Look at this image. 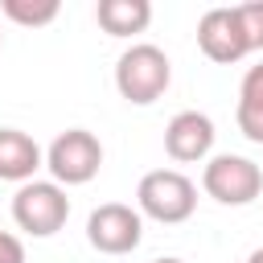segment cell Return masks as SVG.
<instances>
[{"mask_svg": "<svg viewBox=\"0 0 263 263\" xmlns=\"http://www.w3.org/2000/svg\"><path fill=\"white\" fill-rule=\"evenodd\" d=\"M168 82H173V62H168V53L160 45L140 41V45L123 49L119 62H115V90L136 107L156 103L168 90Z\"/></svg>", "mask_w": 263, "mask_h": 263, "instance_id": "6da1fadb", "label": "cell"}, {"mask_svg": "<svg viewBox=\"0 0 263 263\" xmlns=\"http://www.w3.org/2000/svg\"><path fill=\"white\" fill-rule=\"evenodd\" d=\"M136 205H140V218L177 226V222L193 218V210H197V185L185 173H177V168H152V173L140 177Z\"/></svg>", "mask_w": 263, "mask_h": 263, "instance_id": "7a4b0ae2", "label": "cell"}, {"mask_svg": "<svg viewBox=\"0 0 263 263\" xmlns=\"http://www.w3.org/2000/svg\"><path fill=\"white\" fill-rule=\"evenodd\" d=\"M66 218H70V197L53 181H25L12 197V222L33 238L58 234L66 226Z\"/></svg>", "mask_w": 263, "mask_h": 263, "instance_id": "3957f363", "label": "cell"}, {"mask_svg": "<svg viewBox=\"0 0 263 263\" xmlns=\"http://www.w3.org/2000/svg\"><path fill=\"white\" fill-rule=\"evenodd\" d=\"M45 168L53 173V185H86V181H95L99 177V168H103V144H99V136L95 132H86V127H70V132H62L53 144H49V152H45Z\"/></svg>", "mask_w": 263, "mask_h": 263, "instance_id": "277c9868", "label": "cell"}, {"mask_svg": "<svg viewBox=\"0 0 263 263\" xmlns=\"http://www.w3.org/2000/svg\"><path fill=\"white\" fill-rule=\"evenodd\" d=\"M201 189L218 201V205H251L263 193V168L247 156L222 152L201 168Z\"/></svg>", "mask_w": 263, "mask_h": 263, "instance_id": "5b68a950", "label": "cell"}, {"mask_svg": "<svg viewBox=\"0 0 263 263\" xmlns=\"http://www.w3.org/2000/svg\"><path fill=\"white\" fill-rule=\"evenodd\" d=\"M140 238H144V218L123 201H107L86 218V242L99 255H127L140 247Z\"/></svg>", "mask_w": 263, "mask_h": 263, "instance_id": "8992f818", "label": "cell"}, {"mask_svg": "<svg viewBox=\"0 0 263 263\" xmlns=\"http://www.w3.org/2000/svg\"><path fill=\"white\" fill-rule=\"evenodd\" d=\"M197 45H201V53H205L210 62H218V66H234V62H242V58L251 53L247 33H242L234 8H210V12L197 21Z\"/></svg>", "mask_w": 263, "mask_h": 263, "instance_id": "52a82bcc", "label": "cell"}, {"mask_svg": "<svg viewBox=\"0 0 263 263\" xmlns=\"http://www.w3.org/2000/svg\"><path fill=\"white\" fill-rule=\"evenodd\" d=\"M214 148V119L201 111H177L164 127V152L177 164H197Z\"/></svg>", "mask_w": 263, "mask_h": 263, "instance_id": "ba28073f", "label": "cell"}, {"mask_svg": "<svg viewBox=\"0 0 263 263\" xmlns=\"http://www.w3.org/2000/svg\"><path fill=\"white\" fill-rule=\"evenodd\" d=\"M41 168V148L21 127H0V181H33Z\"/></svg>", "mask_w": 263, "mask_h": 263, "instance_id": "9c48e42d", "label": "cell"}, {"mask_svg": "<svg viewBox=\"0 0 263 263\" xmlns=\"http://www.w3.org/2000/svg\"><path fill=\"white\" fill-rule=\"evenodd\" d=\"M95 21L107 37H136L148 29L152 21V4L148 0H99Z\"/></svg>", "mask_w": 263, "mask_h": 263, "instance_id": "30bf717a", "label": "cell"}, {"mask_svg": "<svg viewBox=\"0 0 263 263\" xmlns=\"http://www.w3.org/2000/svg\"><path fill=\"white\" fill-rule=\"evenodd\" d=\"M234 119H238V132H242L251 144H263V62L242 74Z\"/></svg>", "mask_w": 263, "mask_h": 263, "instance_id": "8fae6325", "label": "cell"}, {"mask_svg": "<svg viewBox=\"0 0 263 263\" xmlns=\"http://www.w3.org/2000/svg\"><path fill=\"white\" fill-rule=\"evenodd\" d=\"M58 0H4L0 12L12 21V25H25V29H37V25H49L58 16Z\"/></svg>", "mask_w": 263, "mask_h": 263, "instance_id": "7c38bea8", "label": "cell"}, {"mask_svg": "<svg viewBox=\"0 0 263 263\" xmlns=\"http://www.w3.org/2000/svg\"><path fill=\"white\" fill-rule=\"evenodd\" d=\"M238 12V25L247 33V45L251 49H263V0H247V4H234Z\"/></svg>", "mask_w": 263, "mask_h": 263, "instance_id": "4fadbf2b", "label": "cell"}, {"mask_svg": "<svg viewBox=\"0 0 263 263\" xmlns=\"http://www.w3.org/2000/svg\"><path fill=\"white\" fill-rule=\"evenodd\" d=\"M0 263H25V247H21V238L8 234V230H0Z\"/></svg>", "mask_w": 263, "mask_h": 263, "instance_id": "5bb4252c", "label": "cell"}, {"mask_svg": "<svg viewBox=\"0 0 263 263\" xmlns=\"http://www.w3.org/2000/svg\"><path fill=\"white\" fill-rule=\"evenodd\" d=\"M247 263H263V247H259V251H251V259H247Z\"/></svg>", "mask_w": 263, "mask_h": 263, "instance_id": "9a60e30c", "label": "cell"}, {"mask_svg": "<svg viewBox=\"0 0 263 263\" xmlns=\"http://www.w3.org/2000/svg\"><path fill=\"white\" fill-rule=\"evenodd\" d=\"M152 263H181V259H152Z\"/></svg>", "mask_w": 263, "mask_h": 263, "instance_id": "2e32d148", "label": "cell"}]
</instances>
